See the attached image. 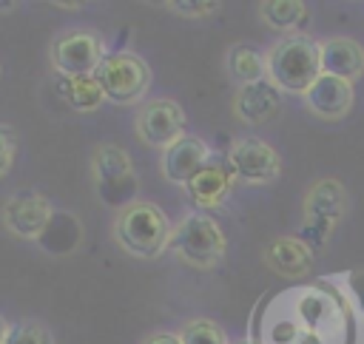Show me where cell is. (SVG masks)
<instances>
[{
  "mask_svg": "<svg viewBox=\"0 0 364 344\" xmlns=\"http://www.w3.org/2000/svg\"><path fill=\"white\" fill-rule=\"evenodd\" d=\"M267 80L284 94H304L321 77V54L318 43L307 34H290L276 40L264 51Z\"/></svg>",
  "mask_w": 364,
  "mask_h": 344,
  "instance_id": "obj_1",
  "label": "cell"
},
{
  "mask_svg": "<svg viewBox=\"0 0 364 344\" xmlns=\"http://www.w3.org/2000/svg\"><path fill=\"white\" fill-rule=\"evenodd\" d=\"M171 230L173 227L162 213V208L142 199L122 205L114 219L117 244L136 259H156L159 253H165L171 242Z\"/></svg>",
  "mask_w": 364,
  "mask_h": 344,
  "instance_id": "obj_2",
  "label": "cell"
},
{
  "mask_svg": "<svg viewBox=\"0 0 364 344\" xmlns=\"http://www.w3.org/2000/svg\"><path fill=\"white\" fill-rule=\"evenodd\" d=\"M168 250L176 253L191 267L210 270V267L222 264L225 250H228V239H225V233L213 216L191 213L171 230Z\"/></svg>",
  "mask_w": 364,
  "mask_h": 344,
  "instance_id": "obj_3",
  "label": "cell"
},
{
  "mask_svg": "<svg viewBox=\"0 0 364 344\" xmlns=\"http://www.w3.org/2000/svg\"><path fill=\"white\" fill-rule=\"evenodd\" d=\"M94 80L102 88V97L114 105H131L139 102L151 88V68L142 57L134 51H117L105 54V60L97 65Z\"/></svg>",
  "mask_w": 364,
  "mask_h": 344,
  "instance_id": "obj_4",
  "label": "cell"
},
{
  "mask_svg": "<svg viewBox=\"0 0 364 344\" xmlns=\"http://www.w3.org/2000/svg\"><path fill=\"white\" fill-rule=\"evenodd\" d=\"M347 210V190L338 179H318L310 185L307 196H304V230H301V242L316 253L327 244L333 227L341 222Z\"/></svg>",
  "mask_w": 364,
  "mask_h": 344,
  "instance_id": "obj_5",
  "label": "cell"
},
{
  "mask_svg": "<svg viewBox=\"0 0 364 344\" xmlns=\"http://www.w3.org/2000/svg\"><path fill=\"white\" fill-rule=\"evenodd\" d=\"M102 60H105V43L91 28H68L57 34V40L51 43V65L63 80L94 74Z\"/></svg>",
  "mask_w": 364,
  "mask_h": 344,
  "instance_id": "obj_6",
  "label": "cell"
},
{
  "mask_svg": "<svg viewBox=\"0 0 364 344\" xmlns=\"http://www.w3.org/2000/svg\"><path fill=\"white\" fill-rule=\"evenodd\" d=\"M136 136L151 148H168L185 136V111L173 100H151L136 114Z\"/></svg>",
  "mask_w": 364,
  "mask_h": 344,
  "instance_id": "obj_7",
  "label": "cell"
},
{
  "mask_svg": "<svg viewBox=\"0 0 364 344\" xmlns=\"http://www.w3.org/2000/svg\"><path fill=\"white\" fill-rule=\"evenodd\" d=\"M54 219V208L43 193L34 190H20L6 199L3 205V225L11 236L34 242L46 233V227Z\"/></svg>",
  "mask_w": 364,
  "mask_h": 344,
  "instance_id": "obj_8",
  "label": "cell"
},
{
  "mask_svg": "<svg viewBox=\"0 0 364 344\" xmlns=\"http://www.w3.org/2000/svg\"><path fill=\"white\" fill-rule=\"evenodd\" d=\"M230 171L236 179L247 182V185H264L273 182L282 171V159L276 154V148H270L264 139L259 136H245L236 139L230 154H228Z\"/></svg>",
  "mask_w": 364,
  "mask_h": 344,
  "instance_id": "obj_9",
  "label": "cell"
},
{
  "mask_svg": "<svg viewBox=\"0 0 364 344\" xmlns=\"http://www.w3.org/2000/svg\"><path fill=\"white\" fill-rule=\"evenodd\" d=\"M210 162V148L202 136H193V134H185L179 136L173 145H168L162 151V173L168 182L173 185H188L205 165Z\"/></svg>",
  "mask_w": 364,
  "mask_h": 344,
  "instance_id": "obj_10",
  "label": "cell"
},
{
  "mask_svg": "<svg viewBox=\"0 0 364 344\" xmlns=\"http://www.w3.org/2000/svg\"><path fill=\"white\" fill-rule=\"evenodd\" d=\"M301 97H304L307 111H313L316 117H321V119H341V117H347L353 111L355 88L347 80L321 74Z\"/></svg>",
  "mask_w": 364,
  "mask_h": 344,
  "instance_id": "obj_11",
  "label": "cell"
},
{
  "mask_svg": "<svg viewBox=\"0 0 364 344\" xmlns=\"http://www.w3.org/2000/svg\"><path fill=\"white\" fill-rule=\"evenodd\" d=\"M233 111L247 125H264L282 111V91L270 80L239 85L233 97Z\"/></svg>",
  "mask_w": 364,
  "mask_h": 344,
  "instance_id": "obj_12",
  "label": "cell"
},
{
  "mask_svg": "<svg viewBox=\"0 0 364 344\" xmlns=\"http://www.w3.org/2000/svg\"><path fill=\"white\" fill-rule=\"evenodd\" d=\"M91 171H94L100 196H105L108 202H111V193H119L125 182L134 185V162L119 145H111V142L100 145L91 154Z\"/></svg>",
  "mask_w": 364,
  "mask_h": 344,
  "instance_id": "obj_13",
  "label": "cell"
},
{
  "mask_svg": "<svg viewBox=\"0 0 364 344\" xmlns=\"http://www.w3.org/2000/svg\"><path fill=\"white\" fill-rule=\"evenodd\" d=\"M321 54V74L355 82L364 74V45L350 37H330L318 40Z\"/></svg>",
  "mask_w": 364,
  "mask_h": 344,
  "instance_id": "obj_14",
  "label": "cell"
},
{
  "mask_svg": "<svg viewBox=\"0 0 364 344\" xmlns=\"http://www.w3.org/2000/svg\"><path fill=\"white\" fill-rule=\"evenodd\" d=\"M264 262L284 279H301L313 267V250L299 236H282L264 247Z\"/></svg>",
  "mask_w": 364,
  "mask_h": 344,
  "instance_id": "obj_15",
  "label": "cell"
},
{
  "mask_svg": "<svg viewBox=\"0 0 364 344\" xmlns=\"http://www.w3.org/2000/svg\"><path fill=\"white\" fill-rule=\"evenodd\" d=\"M233 171L230 168H225V165H219V162H208L188 185H185V190H188V199L196 205V208H219L225 199H228V193H230V185H233Z\"/></svg>",
  "mask_w": 364,
  "mask_h": 344,
  "instance_id": "obj_16",
  "label": "cell"
},
{
  "mask_svg": "<svg viewBox=\"0 0 364 344\" xmlns=\"http://www.w3.org/2000/svg\"><path fill=\"white\" fill-rule=\"evenodd\" d=\"M228 74L239 82V85H250L259 80H267V63H264V51H259L250 43H236L228 48L225 57Z\"/></svg>",
  "mask_w": 364,
  "mask_h": 344,
  "instance_id": "obj_17",
  "label": "cell"
},
{
  "mask_svg": "<svg viewBox=\"0 0 364 344\" xmlns=\"http://www.w3.org/2000/svg\"><path fill=\"white\" fill-rule=\"evenodd\" d=\"M259 14H262L264 26H270L273 31H282L284 37L299 34L310 20L307 6L299 0H267L259 6Z\"/></svg>",
  "mask_w": 364,
  "mask_h": 344,
  "instance_id": "obj_18",
  "label": "cell"
},
{
  "mask_svg": "<svg viewBox=\"0 0 364 344\" xmlns=\"http://www.w3.org/2000/svg\"><path fill=\"white\" fill-rule=\"evenodd\" d=\"M60 97L74 108V111H97L102 105V88L100 82L94 80V74H85V77H65L60 80Z\"/></svg>",
  "mask_w": 364,
  "mask_h": 344,
  "instance_id": "obj_19",
  "label": "cell"
},
{
  "mask_svg": "<svg viewBox=\"0 0 364 344\" xmlns=\"http://www.w3.org/2000/svg\"><path fill=\"white\" fill-rule=\"evenodd\" d=\"M182 344H230L225 330L210 318H193L179 330Z\"/></svg>",
  "mask_w": 364,
  "mask_h": 344,
  "instance_id": "obj_20",
  "label": "cell"
},
{
  "mask_svg": "<svg viewBox=\"0 0 364 344\" xmlns=\"http://www.w3.org/2000/svg\"><path fill=\"white\" fill-rule=\"evenodd\" d=\"M3 344H54V335L40 321H17L9 327V335Z\"/></svg>",
  "mask_w": 364,
  "mask_h": 344,
  "instance_id": "obj_21",
  "label": "cell"
},
{
  "mask_svg": "<svg viewBox=\"0 0 364 344\" xmlns=\"http://www.w3.org/2000/svg\"><path fill=\"white\" fill-rule=\"evenodd\" d=\"M168 9L182 17H208L219 9V3H213V0H171Z\"/></svg>",
  "mask_w": 364,
  "mask_h": 344,
  "instance_id": "obj_22",
  "label": "cell"
},
{
  "mask_svg": "<svg viewBox=\"0 0 364 344\" xmlns=\"http://www.w3.org/2000/svg\"><path fill=\"white\" fill-rule=\"evenodd\" d=\"M14 136H11V131L6 128V125H0V176H6L9 171H11V165H14Z\"/></svg>",
  "mask_w": 364,
  "mask_h": 344,
  "instance_id": "obj_23",
  "label": "cell"
},
{
  "mask_svg": "<svg viewBox=\"0 0 364 344\" xmlns=\"http://www.w3.org/2000/svg\"><path fill=\"white\" fill-rule=\"evenodd\" d=\"M142 344H182V341H179V333H154Z\"/></svg>",
  "mask_w": 364,
  "mask_h": 344,
  "instance_id": "obj_24",
  "label": "cell"
},
{
  "mask_svg": "<svg viewBox=\"0 0 364 344\" xmlns=\"http://www.w3.org/2000/svg\"><path fill=\"white\" fill-rule=\"evenodd\" d=\"M9 327H11V324H9V321L0 316V344H3V341H6V335H9Z\"/></svg>",
  "mask_w": 364,
  "mask_h": 344,
  "instance_id": "obj_25",
  "label": "cell"
},
{
  "mask_svg": "<svg viewBox=\"0 0 364 344\" xmlns=\"http://www.w3.org/2000/svg\"><path fill=\"white\" fill-rule=\"evenodd\" d=\"M0 9H3V11H11V9H14V3H0Z\"/></svg>",
  "mask_w": 364,
  "mask_h": 344,
  "instance_id": "obj_26",
  "label": "cell"
},
{
  "mask_svg": "<svg viewBox=\"0 0 364 344\" xmlns=\"http://www.w3.org/2000/svg\"><path fill=\"white\" fill-rule=\"evenodd\" d=\"M233 344H247V341H233Z\"/></svg>",
  "mask_w": 364,
  "mask_h": 344,
  "instance_id": "obj_27",
  "label": "cell"
}]
</instances>
